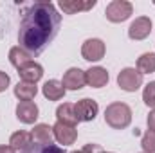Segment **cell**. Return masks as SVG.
<instances>
[{
  "label": "cell",
  "instance_id": "13",
  "mask_svg": "<svg viewBox=\"0 0 155 153\" xmlns=\"http://www.w3.org/2000/svg\"><path fill=\"white\" fill-rule=\"evenodd\" d=\"M41 94H43V97L49 99V101H60V99L65 97L67 90L63 88L61 81H58V79H49V81L43 83V86H41Z\"/></svg>",
  "mask_w": 155,
  "mask_h": 153
},
{
  "label": "cell",
  "instance_id": "19",
  "mask_svg": "<svg viewBox=\"0 0 155 153\" xmlns=\"http://www.w3.org/2000/svg\"><path fill=\"white\" fill-rule=\"evenodd\" d=\"M33 56L27 52V50H24L20 45H16V47H11L9 49V63L18 70V69H22L24 65H27L29 61H33L31 60Z\"/></svg>",
  "mask_w": 155,
  "mask_h": 153
},
{
  "label": "cell",
  "instance_id": "21",
  "mask_svg": "<svg viewBox=\"0 0 155 153\" xmlns=\"http://www.w3.org/2000/svg\"><path fill=\"white\" fill-rule=\"evenodd\" d=\"M20 153H65V150L61 146H56V144H31L27 150Z\"/></svg>",
  "mask_w": 155,
  "mask_h": 153
},
{
  "label": "cell",
  "instance_id": "17",
  "mask_svg": "<svg viewBox=\"0 0 155 153\" xmlns=\"http://www.w3.org/2000/svg\"><path fill=\"white\" fill-rule=\"evenodd\" d=\"M31 135H33V141L36 144H52V141H54V137H52V126H49L47 122L35 124Z\"/></svg>",
  "mask_w": 155,
  "mask_h": 153
},
{
  "label": "cell",
  "instance_id": "28",
  "mask_svg": "<svg viewBox=\"0 0 155 153\" xmlns=\"http://www.w3.org/2000/svg\"><path fill=\"white\" fill-rule=\"evenodd\" d=\"M71 153H83L81 150H76V151H71Z\"/></svg>",
  "mask_w": 155,
  "mask_h": 153
},
{
  "label": "cell",
  "instance_id": "9",
  "mask_svg": "<svg viewBox=\"0 0 155 153\" xmlns=\"http://www.w3.org/2000/svg\"><path fill=\"white\" fill-rule=\"evenodd\" d=\"M16 119L24 124H35L40 117V108L33 101H18L16 105Z\"/></svg>",
  "mask_w": 155,
  "mask_h": 153
},
{
  "label": "cell",
  "instance_id": "7",
  "mask_svg": "<svg viewBox=\"0 0 155 153\" xmlns=\"http://www.w3.org/2000/svg\"><path fill=\"white\" fill-rule=\"evenodd\" d=\"M152 27H153V22L150 16H137L128 27V38L135 41L146 40L152 34Z\"/></svg>",
  "mask_w": 155,
  "mask_h": 153
},
{
  "label": "cell",
  "instance_id": "15",
  "mask_svg": "<svg viewBox=\"0 0 155 153\" xmlns=\"http://www.w3.org/2000/svg\"><path fill=\"white\" fill-rule=\"evenodd\" d=\"M33 142H35V141H33L31 132H24V130L15 132V133H11V137H9V146H11L15 151H24V150H27Z\"/></svg>",
  "mask_w": 155,
  "mask_h": 153
},
{
  "label": "cell",
  "instance_id": "25",
  "mask_svg": "<svg viewBox=\"0 0 155 153\" xmlns=\"http://www.w3.org/2000/svg\"><path fill=\"white\" fill-rule=\"evenodd\" d=\"M83 153H105V150L99 146V144H94V142H88V144H85L83 146Z\"/></svg>",
  "mask_w": 155,
  "mask_h": 153
},
{
  "label": "cell",
  "instance_id": "4",
  "mask_svg": "<svg viewBox=\"0 0 155 153\" xmlns=\"http://www.w3.org/2000/svg\"><path fill=\"white\" fill-rule=\"evenodd\" d=\"M144 76L135 69V67H124L117 74V86L124 92H135L143 86Z\"/></svg>",
  "mask_w": 155,
  "mask_h": 153
},
{
  "label": "cell",
  "instance_id": "11",
  "mask_svg": "<svg viewBox=\"0 0 155 153\" xmlns=\"http://www.w3.org/2000/svg\"><path fill=\"white\" fill-rule=\"evenodd\" d=\"M61 85L65 90H79L83 88L87 83H85V70H81L79 67H71L63 77H61Z\"/></svg>",
  "mask_w": 155,
  "mask_h": 153
},
{
  "label": "cell",
  "instance_id": "22",
  "mask_svg": "<svg viewBox=\"0 0 155 153\" xmlns=\"http://www.w3.org/2000/svg\"><path fill=\"white\" fill-rule=\"evenodd\" d=\"M141 148L143 153H155V133L146 130L141 137Z\"/></svg>",
  "mask_w": 155,
  "mask_h": 153
},
{
  "label": "cell",
  "instance_id": "5",
  "mask_svg": "<svg viewBox=\"0 0 155 153\" xmlns=\"http://www.w3.org/2000/svg\"><path fill=\"white\" fill-rule=\"evenodd\" d=\"M105 52H107V45H105L103 40L99 38H88L85 40L83 45H81V56H83V60H87L90 63L103 60Z\"/></svg>",
  "mask_w": 155,
  "mask_h": 153
},
{
  "label": "cell",
  "instance_id": "8",
  "mask_svg": "<svg viewBox=\"0 0 155 153\" xmlns=\"http://www.w3.org/2000/svg\"><path fill=\"white\" fill-rule=\"evenodd\" d=\"M52 137L58 144H61V148L65 146H71L74 144L78 139V130L76 126H69V124H63V122H58L52 126Z\"/></svg>",
  "mask_w": 155,
  "mask_h": 153
},
{
  "label": "cell",
  "instance_id": "1",
  "mask_svg": "<svg viewBox=\"0 0 155 153\" xmlns=\"http://www.w3.org/2000/svg\"><path fill=\"white\" fill-rule=\"evenodd\" d=\"M61 24V15L52 2H35L29 4L20 20L18 41L24 50L31 56L40 54L58 34Z\"/></svg>",
  "mask_w": 155,
  "mask_h": 153
},
{
  "label": "cell",
  "instance_id": "6",
  "mask_svg": "<svg viewBox=\"0 0 155 153\" xmlns=\"http://www.w3.org/2000/svg\"><path fill=\"white\" fill-rule=\"evenodd\" d=\"M74 110H76L79 122H90L99 114V105H97V101H94L90 97H83L74 103Z\"/></svg>",
  "mask_w": 155,
  "mask_h": 153
},
{
  "label": "cell",
  "instance_id": "14",
  "mask_svg": "<svg viewBox=\"0 0 155 153\" xmlns=\"http://www.w3.org/2000/svg\"><path fill=\"white\" fill-rule=\"evenodd\" d=\"M56 121L58 122H63V124H69V126H76L78 122V115L74 110V105L72 103H63L56 108Z\"/></svg>",
  "mask_w": 155,
  "mask_h": 153
},
{
  "label": "cell",
  "instance_id": "10",
  "mask_svg": "<svg viewBox=\"0 0 155 153\" xmlns=\"http://www.w3.org/2000/svg\"><path fill=\"white\" fill-rule=\"evenodd\" d=\"M108 79H110V76L105 67L96 65V67H90L88 70H85V83L90 88H103L108 85Z\"/></svg>",
  "mask_w": 155,
  "mask_h": 153
},
{
  "label": "cell",
  "instance_id": "3",
  "mask_svg": "<svg viewBox=\"0 0 155 153\" xmlns=\"http://www.w3.org/2000/svg\"><path fill=\"white\" fill-rule=\"evenodd\" d=\"M132 15H134V5L128 0H112L105 9V16L112 24H123Z\"/></svg>",
  "mask_w": 155,
  "mask_h": 153
},
{
  "label": "cell",
  "instance_id": "16",
  "mask_svg": "<svg viewBox=\"0 0 155 153\" xmlns=\"http://www.w3.org/2000/svg\"><path fill=\"white\" fill-rule=\"evenodd\" d=\"M15 97L18 101H33L38 94V86L35 83H25V81H18L15 85Z\"/></svg>",
  "mask_w": 155,
  "mask_h": 153
},
{
  "label": "cell",
  "instance_id": "20",
  "mask_svg": "<svg viewBox=\"0 0 155 153\" xmlns=\"http://www.w3.org/2000/svg\"><path fill=\"white\" fill-rule=\"evenodd\" d=\"M143 76L144 74H153L155 72V52H144L137 58V67H135Z\"/></svg>",
  "mask_w": 155,
  "mask_h": 153
},
{
  "label": "cell",
  "instance_id": "27",
  "mask_svg": "<svg viewBox=\"0 0 155 153\" xmlns=\"http://www.w3.org/2000/svg\"><path fill=\"white\" fill-rule=\"evenodd\" d=\"M0 153H16L9 144H0Z\"/></svg>",
  "mask_w": 155,
  "mask_h": 153
},
{
  "label": "cell",
  "instance_id": "18",
  "mask_svg": "<svg viewBox=\"0 0 155 153\" xmlns=\"http://www.w3.org/2000/svg\"><path fill=\"white\" fill-rule=\"evenodd\" d=\"M97 2L96 0H90V2H76V0H61L60 4H58V7L63 11V13H67V15H76L79 11H88V9H92L94 5H96Z\"/></svg>",
  "mask_w": 155,
  "mask_h": 153
},
{
  "label": "cell",
  "instance_id": "29",
  "mask_svg": "<svg viewBox=\"0 0 155 153\" xmlns=\"http://www.w3.org/2000/svg\"><path fill=\"white\" fill-rule=\"evenodd\" d=\"M105 153H114V151H105Z\"/></svg>",
  "mask_w": 155,
  "mask_h": 153
},
{
  "label": "cell",
  "instance_id": "26",
  "mask_svg": "<svg viewBox=\"0 0 155 153\" xmlns=\"http://www.w3.org/2000/svg\"><path fill=\"white\" fill-rule=\"evenodd\" d=\"M146 124H148V130L155 133V108H153V110H150L148 119H146Z\"/></svg>",
  "mask_w": 155,
  "mask_h": 153
},
{
  "label": "cell",
  "instance_id": "23",
  "mask_svg": "<svg viewBox=\"0 0 155 153\" xmlns=\"http://www.w3.org/2000/svg\"><path fill=\"white\" fill-rule=\"evenodd\" d=\"M143 101L148 108H155V81H150L143 90Z\"/></svg>",
  "mask_w": 155,
  "mask_h": 153
},
{
  "label": "cell",
  "instance_id": "2",
  "mask_svg": "<svg viewBox=\"0 0 155 153\" xmlns=\"http://www.w3.org/2000/svg\"><path fill=\"white\" fill-rule=\"evenodd\" d=\"M105 122L114 130H124L132 124V108L126 103H110L105 108Z\"/></svg>",
  "mask_w": 155,
  "mask_h": 153
},
{
  "label": "cell",
  "instance_id": "24",
  "mask_svg": "<svg viewBox=\"0 0 155 153\" xmlns=\"http://www.w3.org/2000/svg\"><path fill=\"white\" fill-rule=\"evenodd\" d=\"M9 85H11V77H9V74H5L4 70H0V94L5 92Z\"/></svg>",
  "mask_w": 155,
  "mask_h": 153
},
{
  "label": "cell",
  "instance_id": "12",
  "mask_svg": "<svg viewBox=\"0 0 155 153\" xmlns=\"http://www.w3.org/2000/svg\"><path fill=\"white\" fill-rule=\"evenodd\" d=\"M18 76L20 81H25V83H38L40 79L43 77V67L40 65L38 61H29L27 65H24L22 69H18Z\"/></svg>",
  "mask_w": 155,
  "mask_h": 153
}]
</instances>
